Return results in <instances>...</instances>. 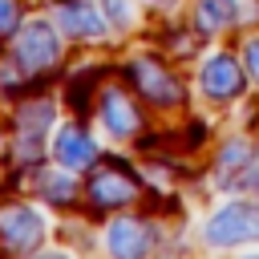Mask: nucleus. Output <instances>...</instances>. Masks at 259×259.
Here are the masks:
<instances>
[{"label": "nucleus", "instance_id": "1", "mask_svg": "<svg viewBox=\"0 0 259 259\" xmlns=\"http://www.w3.org/2000/svg\"><path fill=\"white\" fill-rule=\"evenodd\" d=\"M243 235H259V214L251 206H227L214 223H210V239H243Z\"/></svg>", "mask_w": 259, "mask_h": 259}, {"label": "nucleus", "instance_id": "2", "mask_svg": "<svg viewBox=\"0 0 259 259\" xmlns=\"http://www.w3.org/2000/svg\"><path fill=\"white\" fill-rule=\"evenodd\" d=\"M93 198H97V202H125V198H134V178L121 170V162L97 174V182H93Z\"/></svg>", "mask_w": 259, "mask_h": 259}, {"label": "nucleus", "instance_id": "3", "mask_svg": "<svg viewBox=\"0 0 259 259\" xmlns=\"http://www.w3.org/2000/svg\"><path fill=\"white\" fill-rule=\"evenodd\" d=\"M20 53H24L32 65H49V61L57 57V40H53V32H49L45 24H32V28L24 32V40H20Z\"/></svg>", "mask_w": 259, "mask_h": 259}, {"label": "nucleus", "instance_id": "4", "mask_svg": "<svg viewBox=\"0 0 259 259\" xmlns=\"http://www.w3.org/2000/svg\"><path fill=\"white\" fill-rule=\"evenodd\" d=\"M206 93H214V97H227V93H235L239 85H243V73L227 61V57H219L214 65H206Z\"/></svg>", "mask_w": 259, "mask_h": 259}, {"label": "nucleus", "instance_id": "5", "mask_svg": "<svg viewBox=\"0 0 259 259\" xmlns=\"http://www.w3.org/2000/svg\"><path fill=\"white\" fill-rule=\"evenodd\" d=\"M57 154H61V162H65V166L85 170V166L93 162V142H89V138H81L77 130H69V134L57 142Z\"/></svg>", "mask_w": 259, "mask_h": 259}, {"label": "nucleus", "instance_id": "6", "mask_svg": "<svg viewBox=\"0 0 259 259\" xmlns=\"http://www.w3.org/2000/svg\"><path fill=\"white\" fill-rule=\"evenodd\" d=\"M61 20H65L69 32H85V36H97V32H101V20L93 16V8H89L85 0H69V4L61 8Z\"/></svg>", "mask_w": 259, "mask_h": 259}, {"label": "nucleus", "instance_id": "7", "mask_svg": "<svg viewBox=\"0 0 259 259\" xmlns=\"http://www.w3.org/2000/svg\"><path fill=\"white\" fill-rule=\"evenodd\" d=\"M16 20V4H8V0H0V28H8Z\"/></svg>", "mask_w": 259, "mask_h": 259}, {"label": "nucleus", "instance_id": "8", "mask_svg": "<svg viewBox=\"0 0 259 259\" xmlns=\"http://www.w3.org/2000/svg\"><path fill=\"white\" fill-rule=\"evenodd\" d=\"M247 69L259 77V40H251V45H247Z\"/></svg>", "mask_w": 259, "mask_h": 259}]
</instances>
